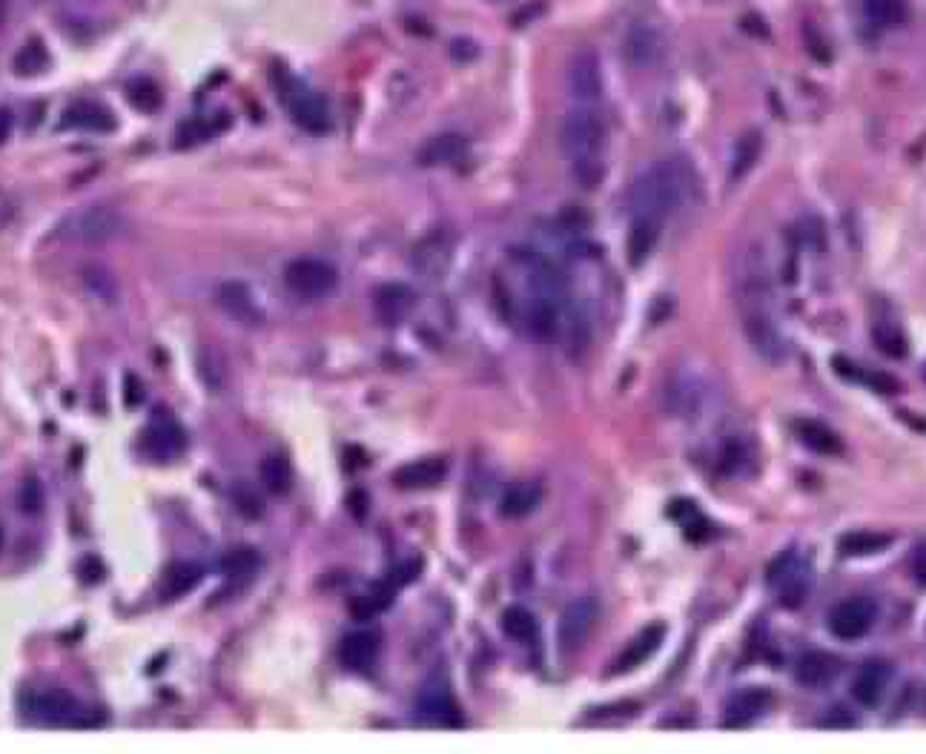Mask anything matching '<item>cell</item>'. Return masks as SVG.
<instances>
[{"label":"cell","mask_w":926,"mask_h":754,"mask_svg":"<svg viewBox=\"0 0 926 754\" xmlns=\"http://www.w3.org/2000/svg\"><path fill=\"white\" fill-rule=\"evenodd\" d=\"M694 193V170L683 158H666L637 175L631 187V218L666 221L686 207Z\"/></svg>","instance_id":"cell-1"},{"label":"cell","mask_w":926,"mask_h":754,"mask_svg":"<svg viewBox=\"0 0 926 754\" xmlns=\"http://www.w3.org/2000/svg\"><path fill=\"white\" fill-rule=\"evenodd\" d=\"M605 144H608V124L594 104H577L562 115L560 147L574 175L585 187H594V181L603 173Z\"/></svg>","instance_id":"cell-2"},{"label":"cell","mask_w":926,"mask_h":754,"mask_svg":"<svg viewBox=\"0 0 926 754\" xmlns=\"http://www.w3.org/2000/svg\"><path fill=\"white\" fill-rule=\"evenodd\" d=\"M766 582L783 608H800L812 591V565L797 551H783L780 557L769 562Z\"/></svg>","instance_id":"cell-3"},{"label":"cell","mask_w":926,"mask_h":754,"mask_svg":"<svg viewBox=\"0 0 926 754\" xmlns=\"http://www.w3.org/2000/svg\"><path fill=\"white\" fill-rule=\"evenodd\" d=\"M124 233V216L107 204H89L61 224V236L81 244H107Z\"/></svg>","instance_id":"cell-4"},{"label":"cell","mask_w":926,"mask_h":754,"mask_svg":"<svg viewBox=\"0 0 926 754\" xmlns=\"http://www.w3.org/2000/svg\"><path fill=\"white\" fill-rule=\"evenodd\" d=\"M284 284L304 302H319L336 290L339 273L333 264L322 259H293L284 267Z\"/></svg>","instance_id":"cell-5"},{"label":"cell","mask_w":926,"mask_h":754,"mask_svg":"<svg viewBox=\"0 0 926 754\" xmlns=\"http://www.w3.org/2000/svg\"><path fill=\"white\" fill-rule=\"evenodd\" d=\"M279 98L290 109V118L296 121V127H302L304 132H313V135H322L333 127V115L330 107L324 104V98L313 89H304L299 81L293 78H284V87L279 89Z\"/></svg>","instance_id":"cell-6"},{"label":"cell","mask_w":926,"mask_h":754,"mask_svg":"<svg viewBox=\"0 0 926 754\" xmlns=\"http://www.w3.org/2000/svg\"><path fill=\"white\" fill-rule=\"evenodd\" d=\"M565 84L580 104H597L605 89L600 55L594 49H577L565 66Z\"/></svg>","instance_id":"cell-7"},{"label":"cell","mask_w":926,"mask_h":754,"mask_svg":"<svg viewBox=\"0 0 926 754\" xmlns=\"http://www.w3.org/2000/svg\"><path fill=\"white\" fill-rule=\"evenodd\" d=\"M878 620V605L869 597H846L840 600L832 611H829V631L843 640V643H852V640H861L869 634V628Z\"/></svg>","instance_id":"cell-8"},{"label":"cell","mask_w":926,"mask_h":754,"mask_svg":"<svg viewBox=\"0 0 926 754\" xmlns=\"http://www.w3.org/2000/svg\"><path fill=\"white\" fill-rule=\"evenodd\" d=\"M23 714L32 723H44V726H72L81 714V706L72 694L61 689H44L32 691L23 703Z\"/></svg>","instance_id":"cell-9"},{"label":"cell","mask_w":926,"mask_h":754,"mask_svg":"<svg viewBox=\"0 0 926 754\" xmlns=\"http://www.w3.org/2000/svg\"><path fill=\"white\" fill-rule=\"evenodd\" d=\"M594 620H597V603L591 597H580V600L565 605V611H562L560 617V628H557L562 651H577L588 640V634L594 628Z\"/></svg>","instance_id":"cell-10"},{"label":"cell","mask_w":926,"mask_h":754,"mask_svg":"<svg viewBox=\"0 0 926 754\" xmlns=\"http://www.w3.org/2000/svg\"><path fill=\"white\" fill-rule=\"evenodd\" d=\"M416 307V293L402 281H388L373 290V313L382 324H402Z\"/></svg>","instance_id":"cell-11"},{"label":"cell","mask_w":926,"mask_h":754,"mask_svg":"<svg viewBox=\"0 0 926 754\" xmlns=\"http://www.w3.org/2000/svg\"><path fill=\"white\" fill-rule=\"evenodd\" d=\"M187 436L181 431V425L175 419H155L147 431L141 433V451L147 453L155 462H170L178 453L184 451Z\"/></svg>","instance_id":"cell-12"},{"label":"cell","mask_w":926,"mask_h":754,"mask_svg":"<svg viewBox=\"0 0 926 754\" xmlns=\"http://www.w3.org/2000/svg\"><path fill=\"white\" fill-rule=\"evenodd\" d=\"M889 683H892V666L886 660H869L852 677V697H855V703L872 709L886 697Z\"/></svg>","instance_id":"cell-13"},{"label":"cell","mask_w":926,"mask_h":754,"mask_svg":"<svg viewBox=\"0 0 926 754\" xmlns=\"http://www.w3.org/2000/svg\"><path fill=\"white\" fill-rule=\"evenodd\" d=\"M663 52V38L654 26L648 23H634L623 38V58L637 69H646L660 61Z\"/></svg>","instance_id":"cell-14"},{"label":"cell","mask_w":926,"mask_h":754,"mask_svg":"<svg viewBox=\"0 0 926 754\" xmlns=\"http://www.w3.org/2000/svg\"><path fill=\"white\" fill-rule=\"evenodd\" d=\"M416 717L431 726H459V711H456L448 686L428 683L416 700Z\"/></svg>","instance_id":"cell-15"},{"label":"cell","mask_w":926,"mask_h":754,"mask_svg":"<svg viewBox=\"0 0 926 754\" xmlns=\"http://www.w3.org/2000/svg\"><path fill=\"white\" fill-rule=\"evenodd\" d=\"M445 474H448V462L442 456H428V459H416V462L396 468L393 485L405 491H425V488H436Z\"/></svg>","instance_id":"cell-16"},{"label":"cell","mask_w":926,"mask_h":754,"mask_svg":"<svg viewBox=\"0 0 926 754\" xmlns=\"http://www.w3.org/2000/svg\"><path fill=\"white\" fill-rule=\"evenodd\" d=\"M663 640H666V625H648V628H643V631L620 651V657L611 663V674H625V671L640 668L648 657H654V654L660 651Z\"/></svg>","instance_id":"cell-17"},{"label":"cell","mask_w":926,"mask_h":754,"mask_svg":"<svg viewBox=\"0 0 926 754\" xmlns=\"http://www.w3.org/2000/svg\"><path fill=\"white\" fill-rule=\"evenodd\" d=\"M838 674L840 660L838 657H832V654H826V651H809V654H803V657L797 660L795 666L797 683H800L803 689L812 691L832 686V683L838 680Z\"/></svg>","instance_id":"cell-18"},{"label":"cell","mask_w":926,"mask_h":754,"mask_svg":"<svg viewBox=\"0 0 926 754\" xmlns=\"http://www.w3.org/2000/svg\"><path fill=\"white\" fill-rule=\"evenodd\" d=\"M216 302H218V307H221L230 319H236V322H241V324L264 322V316H261L259 304H256V299H253L250 287H247V284H241V281H224V284L218 287Z\"/></svg>","instance_id":"cell-19"},{"label":"cell","mask_w":926,"mask_h":754,"mask_svg":"<svg viewBox=\"0 0 926 754\" xmlns=\"http://www.w3.org/2000/svg\"><path fill=\"white\" fill-rule=\"evenodd\" d=\"M465 152H468V138L462 132H439L416 152V161L422 167H451L465 158Z\"/></svg>","instance_id":"cell-20"},{"label":"cell","mask_w":926,"mask_h":754,"mask_svg":"<svg viewBox=\"0 0 926 754\" xmlns=\"http://www.w3.org/2000/svg\"><path fill=\"white\" fill-rule=\"evenodd\" d=\"M61 127L66 130H84V132H112L118 127L115 115L98 101H78L72 107H66Z\"/></svg>","instance_id":"cell-21"},{"label":"cell","mask_w":926,"mask_h":754,"mask_svg":"<svg viewBox=\"0 0 926 754\" xmlns=\"http://www.w3.org/2000/svg\"><path fill=\"white\" fill-rule=\"evenodd\" d=\"M660 230H663L660 221H651V218H631V230H628V238H625V253H628V261H631L634 267H640V264L648 261V256L654 253V247H657V241H660Z\"/></svg>","instance_id":"cell-22"},{"label":"cell","mask_w":926,"mask_h":754,"mask_svg":"<svg viewBox=\"0 0 926 754\" xmlns=\"http://www.w3.org/2000/svg\"><path fill=\"white\" fill-rule=\"evenodd\" d=\"M769 703H772V697L760 689H749L743 691V694H737L732 703H729V709H726V726H729V729H743V726H749V723H754L763 711L769 709Z\"/></svg>","instance_id":"cell-23"},{"label":"cell","mask_w":926,"mask_h":754,"mask_svg":"<svg viewBox=\"0 0 926 754\" xmlns=\"http://www.w3.org/2000/svg\"><path fill=\"white\" fill-rule=\"evenodd\" d=\"M795 433L800 439V445H806L809 451L823 453V456H835L843 451V442L832 428H826L818 419H800L795 422Z\"/></svg>","instance_id":"cell-24"},{"label":"cell","mask_w":926,"mask_h":754,"mask_svg":"<svg viewBox=\"0 0 926 754\" xmlns=\"http://www.w3.org/2000/svg\"><path fill=\"white\" fill-rule=\"evenodd\" d=\"M339 657H342V663H345L347 668H353V671H365V668H370L376 663V657H379V640H376V634H370V631H356V634L345 637Z\"/></svg>","instance_id":"cell-25"},{"label":"cell","mask_w":926,"mask_h":754,"mask_svg":"<svg viewBox=\"0 0 926 754\" xmlns=\"http://www.w3.org/2000/svg\"><path fill=\"white\" fill-rule=\"evenodd\" d=\"M539 502H542V488L537 482H517L505 491L502 502H499V511H502V517L511 519L528 517V514L537 511Z\"/></svg>","instance_id":"cell-26"},{"label":"cell","mask_w":926,"mask_h":754,"mask_svg":"<svg viewBox=\"0 0 926 754\" xmlns=\"http://www.w3.org/2000/svg\"><path fill=\"white\" fill-rule=\"evenodd\" d=\"M201 577H204L201 565H195V562H175V565L167 568L164 580L158 585V594H161V600H178L187 591H193L195 585L201 582Z\"/></svg>","instance_id":"cell-27"},{"label":"cell","mask_w":926,"mask_h":754,"mask_svg":"<svg viewBox=\"0 0 926 754\" xmlns=\"http://www.w3.org/2000/svg\"><path fill=\"white\" fill-rule=\"evenodd\" d=\"M393 594H396V585H393V582H376V585H370L367 591H362L359 597H353L350 611H353V617H359V620H373V617H379L382 611H388L390 603H393Z\"/></svg>","instance_id":"cell-28"},{"label":"cell","mask_w":926,"mask_h":754,"mask_svg":"<svg viewBox=\"0 0 926 754\" xmlns=\"http://www.w3.org/2000/svg\"><path fill=\"white\" fill-rule=\"evenodd\" d=\"M863 15L875 29H898L909 18L906 0H861Z\"/></svg>","instance_id":"cell-29"},{"label":"cell","mask_w":926,"mask_h":754,"mask_svg":"<svg viewBox=\"0 0 926 754\" xmlns=\"http://www.w3.org/2000/svg\"><path fill=\"white\" fill-rule=\"evenodd\" d=\"M892 545L889 534H878V531H855V534H846L840 537L838 551L840 557L852 560V557H872V554H881Z\"/></svg>","instance_id":"cell-30"},{"label":"cell","mask_w":926,"mask_h":754,"mask_svg":"<svg viewBox=\"0 0 926 754\" xmlns=\"http://www.w3.org/2000/svg\"><path fill=\"white\" fill-rule=\"evenodd\" d=\"M502 631H505L511 640L528 646V643H534L539 637V623L528 608L511 605V608H505V614H502Z\"/></svg>","instance_id":"cell-31"},{"label":"cell","mask_w":926,"mask_h":754,"mask_svg":"<svg viewBox=\"0 0 926 754\" xmlns=\"http://www.w3.org/2000/svg\"><path fill=\"white\" fill-rule=\"evenodd\" d=\"M872 339L881 353H886L889 359H904L909 353V342H906L904 330L895 319H878L872 324Z\"/></svg>","instance_id":"cell-32"},{"label":"cell","mask_w":926,"mask_h":754,"mask_svg":"<svg viewBox=\"0 0 926 754\" xmlns=\"http://www.w3.org/2000/svg\"><path fill=\"white\" fill-rule=\"evenodd\" d=\"M293 482V468H290V459L284 453H270L264 462H261V485L270 491V494H284Z\"/></svg>","instance_id":"cell-33"},{"label":"cell","mask_w":926,"mask_h":754,"mask_svg":"<svg viewBox=\"0 0 926 754\" xmlns=\"http://www.w3.org/2000/svg\"><path fill=\"white\" fill-rule=\"evenodd\" d=\"M259 562L261 560L259 554H256V548L238 545V548H230V551L221 557V571H224L227 577H233V580H247V577L256 574Z\"/></svg>","instance_id":"cell-34"},{"label":"cell","mask_w":926,"mask_h":754,"mask_svg":"<svg viewBox=\"0 0 926 754\" xmlns=\"http://www.w3.org/2000/svg\"><path fill=\"white\" fill-rule=\"evenodd\" d=\"M835 365H838L840 376H846V379H858V382L869 385V388L878 390V393L892 396V393H898V390H901L898 379H895V376H889V373H866V370H861V365H852V362H846V359H835Z\"/></svg>","instance_id":"cell-35"},{"label":"cell","mask_w":926,"mask_h":754,"mask_svg":"<svg viewBox=\"0 0 926 754\" xmlns=\"http://www.w3.org/2000/svg\"><path fill=\"white\" fill-rule=\"evenodd\" d=\"M757 158H760V135H757V132H746V135L734 144L732 167H729V181L743 178V175L752 170Z\"/></svg>","instance_id":"cell-36"},{"label":"cell","mask_w":926,"mask_h":754,"mask_svg":"<svg viewBox=\"0 0 926 754\" xmlns=\"http://www.w3.org/2000/svg\"><path fill=\"white\" fill-rule=\"evenodd\" d=\"M46 66H49V52H46V46L41 44L38 38L26 41V44L21 46V52L15 55V72H18L21 78L41 75Z\"/></svg>","instance_id":"cell-37"},{"label":"cell","mask_w":926,"mask_h":754,"mask_svg":"<svg viewBox=\"0 0 926 754\" xmlns=\"http://www.w3.org/2000/svg\"><path fill=\"white\" fill-rule=\"evenodd\" d=\"M127 98H130L132 107L141 109V112H152V109L161 107V92H158V87H155L152 81H147V78L130 81Z\"/></svg>","instance_id":"cell-38"},{"label":"cell","mask_w":926,"mask_h":754,"mask_svg":"<svg viewBox=\"0 0 926 754\" xmlns=\"http://www.w3.org/2000/svg\"><path fill=\"white\" fill-rule=\"evenodd\" d=\"M749 459H752V456H749V448H746L743 442L732 439V442L723 448V453H720V471L729 476L743 474V468L749 465Z\"/></svg>","instance_id":"cell-39"},{"label":"cell","mask_w":926,"mask_h":754,"mask_svg":"<svg viewBox=\"0 0 926 754\" xmlns=\"http://www.w3.org/2000/svg\"><path fill=\"white\" fill-rule=\"evenodd\" d=\"M84 281L92 287V293H95L98 299H107V302H112V296H115V281L109 279L104 270H98V267H87V270H84Z\"/></svg>","instance_id":"cell-40"},{"label":"cell","mask_w":926,"mask_h":754,"mask_svg":"<svg viewBox=\"0 0 926 754\" xmlns=\"http://www.w3.org/2000/svg\"><path fill=\"white\" fill-rule=\"evenodd\" d=\"M41 502H44V496H41V485H38V479H26L21 488V511H26V514H35V511L41 508Z\"/></svg>","instance_id":"cell-41"},{"label":"cell","mask_w":926,"mask_h":754,"mask_svg":"<svg viewBox=\"0 0 926 754\" xmlns=\"http://www.w3.org/2000/svg\"><path fill=\"white\" fill-rule=\"evenodd\" d=\"M909 571H912V580L918 585H926V539H921L912 551V560H909Z\"/></svg>","instance_id":"cell-42"},{"label":"cell","mask_w":926,"mask_h":754,"mask_svg":"<svg viewBox=\"0 0 926 754\" xmlns=\"http://www.w3.org/2000/svg\"><path fill=\"white\" fill-rule=\"evenodd\" d=\"M852 726H855V717H849L846 709H832L820 720V729H852Z\"/></svg>","instance_id":"cell-43"},{"label":"cell","mask_w":926,"mask_h":754,"mask_svg":"<svg viewBox=\"0 0 926 754\" xmlns=\"http://www.w3.org/2000/svg\"><path fill=\"white\" fill-rule=\"evenodd\" d=\"M9 135H12V112L6 107H0V147L6 144Z\"/></svg>","instance_id":"cell-44"},{"label":"cell","mask_w":926,"mask_h":754,"mask_svg":"<svg viewBox=\"0 0 926 754\" xmlns=\"http://www.w3.org/2000/svg\"><path fill=\"white\" fill-rule=\"evenodd\" d=\"M6 15H9V0H0V26L6 23Z\"/></svg>","instance_id":"cell-45"},{"label":"cell","mask_w":926,"mask_h":754,"mask_svg":"<svg viewBox=\"0 0 926 754\" xmlns=\"http://www.w3.org/2000/svg\"><path fill=\"white\" fill-rule=\"evenodd\" d=\"M3 218H6V201L0 198V224H3Z\"/></svg>","instance_id":"cell-46"},{"label":"cell","mask_w":926,"mask_h":754,"mask_svg":"<svg viewBox=\"0 0 926 754\" xmlns=\"http://www.w3.org/2000/svg\"><path fill=\"white\" fill-rule=\"evenodd\" d=\"M0 545H3V531H0Z\"/></svg>","instance_id":"cell-47"}]
</instances>
